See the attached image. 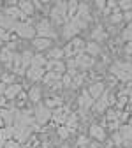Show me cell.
Segmentation results:
<instances>
[{"instance_id":"cell-1","label":"cell","mask_w":132,"mask_h":148,"mask_svg":"<svg viewBox=\"0 0 132 148\" xmlns=\"http://www.w3.org/2000/svg\"><path fill=\"white\" fill-rule=\"evenodd\" d=\"M111 72H113L115 78H118L122 81H129V79H132V64H129V62H116L111 67Z\"/></svg>"},{"instance_id":"cell-2","label":"cell","mask_w":132,"mask_h":148,"mask_svg":"<svg viewBox=\"0 0 132 148\" xmlns=\"http://www.w3.org/2000/svg\"><path fill=\"white\" fill-rule=\"evenodd\" d=\"M51 18L56 23H67V2H56L51 7Z\"/></svg>"},{"instance_id":"cell-3","label":"cell","mask_w":132,"mask_h":148,"mask_svg":"<svg viewBox=\"0 0 132 148\" xmlns=\"http://www.w3.org/2000/svg\"><path fill=\"white\" fill-rule=\"evenodd\" d=\"M53 118V111L49 108H46L44 104H37L35 111H34V120H37V123H46L48 120Z\"/></svg>"},{"instance_id":"cell-4","label":"cell","mask_w":132,"mask_h":148,"mask_svg":"<svg viewBox=\"0 0 132 148\" xmlns=\"http://www.w3.org/2000/svg\"><path fill=\"white\" fill-rule=\"evenodd\" d=\"M35 32H37V37H44V39H53L55 37V32L51 30V25L48 20H41L37 23V27H34Z\"/></svg>"},{"instance_id":"cell-5","label":"cell","mask_w":132,"mask_h":148,"mask_svg":"<svg viewBox=\"0 0 132 148\" xmlns=\"http://www.w3.org/2000/svg\"><path fill=\"white\" fill-rule=\"evenodd\" d=\"M74 62H76V69L79 67V69H90L92 65H93V60L92 57H88V55H76V57H74Z\"/></svg>"},{"instance_id":"cell-6","label":"cell","mask_w":132,"mask_h":148,"mask_svg":"<svg viewBox=\"0 0 132 148\" xmlns=\"http://www.w3.org/2000/svg\"><path fill=\"white\" fill-rule=\"evenodd\" d=\"M16 30H18V34H20L21 37H25V39H32V37L35 35V28L30 23H18Z\"/></svg>"},{"instance_id":"cell-7","label":"cell","mask_w":132,"mask_h":148,"mask_svg":"<svg viewBox=\"0 0 132 148\" xmlns=\"http://www.w3.org/2000/svg\"><path fill=\"white\" fill-rule=\"evenodd\" d=\"M88 92V95L95 101V99H99L102 94H104V83H101V81H95V83H92L90 85V88L86 90Z\"/></svg>"},{"instance_id":"cell-8","label":"cell","mask_w":132,"mask_h":148,"mask_svg":"<svg viewBox=\"0 0 132 148\" xmlns=\"http://www.w3.org/2000/svg\"><path fill=\"white\" fill-rule=\"evenodd\" d=\"M44 74H46L44 67H34V65H30V69L27 71V78L32 79V81H37V79H42Z\"/></svg>"},{"instance_id":"cell-9","label":"cell","mask_w":132,"mask_h":148,"mask_svg":"<svg viewBox=\"0 0 132 148\" xmlns=\"http://www.w3.org/2000/svg\"><path fill=\"white\" fill-rule=\"evenodd\" d=\"M78 102H79V108H81V109H85V111H86V109H90L93 104H95V101H93V99L88 95V92H86V90H83V94L79 95Z\"/></svg>"},{"instance_id":"cell-10","label":"cell","mask_w":132,"mask_h":148,"mask_svg":"<svg viewBox=\"0 0 132 148\" xmlns=\"http://www.w3.org/2000/svg\"><path fill=\"white\" fill-rule=\"evenodd\" d=\"M118 134L123 139V145H132V125H122Z\"/></svg>"},{"instance_id":"cell-11","label":"cell","mask_w":132,"mask_h":148,"mask_svg":"<svg viewBox=\"0 0 132 148\" xmlns=\"http://www.w3.org/2000/svg\"><path fill=\"white\" fill-rule=\"evenodd\" d=\"M20 94H21V85L12 83L11 86H7V88H5V94H4V97H5V99H14V97H18Z\"/></svg>"},{"instance_id":"cell-12","label":"cell","mask_w":132,"mask_h":148,"mask_svg":"<svg viewBox=\"0 0 132 148\" xmlns=\"http://www.w3.org/2000/svg\"><path fill=\"white\" fill-rule=\"evenodd\" d=\"M46 67H48V71L56 72V74H62V72L65 71V64H64L62 60H51V62L46 64Z\"/></svg>"},{"instance_id":"cell-13","label":"cell","mask_w":132,"mask_h":148,"mask_svg":"<svg viewBox=\"0 0 132 148\" xmlns=\"http://www.w3.org/2000/svg\"><path fill=\"white\" fill-rule=\"evenodd\" d=\"M16 115H18V111H14V109H2L0 111V118L4 120V123H9V127H11V123L16 120Z\"/></svg>"},{"instance_id":"cell-14","label":"cell","mask_w":132,"mask_h":148,"mask_svg":"<svg viewBox=\"0 0 132 148\" xmlns=\"http://www.w3.org/2000/svg\"><path fill=\"white\" fill-rule=\"evenodd\" d=\"M5 16L11 18V20H14V21L18 20V18H25V14L18 9V5H9V7L5 9Z\"/></svg>"},{"instance_id":"cell-15","label":"cell","mask_w":132,"mask_h":148,"mask_svg":"<svg viewBox=\"0 0 132 148\" xmlns=\"http://www.w3.org/2000/svg\"><path fill=\"white\" fill-rule=\"evenodd\" d=\"M85 41H81V39H72L70 41V48H72V51H74V57H76V55H81L83 51H85Z\"/></svg>"},{"instance_id":"cell-16","label":"cell","mask_w":132,"mask_h":148,"mask_svg":"<svg viewBox=\"0 0 132 148\" xmlns=\"http://www.w3.org/2000/svg\"><path fill=\"white\" fill-rule=\"evenodd\" d=\"M90 136L95 138V139H99V141H104L106 132H104V129H102L101 125H92V127H90Z\"/></svg>"},{"instance_id":"cell-17","label":"cell","mask_w":132,"mask_h":148,"mask_svg":"<svg viewBox=\"0 0 132 148\" xmlns=\"http://www.w3.org/2000/svg\"><path fill=\"white\" fill-rule=\"evenodd\" d=\"M107 102H109V92L104 90V94H102V95L99 97V101L95 102V111H104L106 106H107Z\"/></svg>"},{"instance_id":"cell-18","label":"cell","mask_w":132,"mask_h":148,"mask_svg":"<svg viewBox=\"0 0 132 148\" xmlns=\"http://www.w3.org/2000/svg\"><path fill=\"white\" fill-rule=\"evenodd\" d=\"M51 46V39H44V37H35L34 39V48L35 49H46V48H49Z\"/></svg>"},{"instance_id":"cell-19","label":"cell","mask_w":132,"mask_h":148,"mask_svg":"<svg viewBox=\"0 0 132 148\" xmlns=\"http://www.w3.org/2000/svg\"><path fill=\"white\" fill-rule=\"evenodd\" d=\"M14 138V127H4V129H0V141H9Z\"/></svg>"},{"instance_id":"cell-20","label":"cell","mask_w":132,"mask_h":148,"mask_svg":"<svg viewBox=\"0 0 132 148\" xmlns=\"http://www.w3.org/2000/svg\"><path fill=\"white\" fill-rule=\"evenodd\" d=\"M53 118H55L56 122H58V123H65V122H67V118H69V115H67V109L60 108V109L53 111Z\"/></svg>"},{"instance_id":"cell-21","label":"cell","mask_w":132,"mask_h":148,"mask_svg":"<svg viewBox=\"0 0 132 148\" xmlns=\"http://www.w3.org/2000/svg\"><path fill=\"white\" fill-rule=\"evenodd\" d=\"M32 51H23L20 55V62H21V69H27L28 65H32Z\"/></svg>"},{"instance_id":"cell-22","label":"cell","mask_w":132,"mask_h":148,"mask_svg":"<svg viewBox=\"0 0 132 148\" xmlns=\"http://www.w3.org/2000/svg\"><path fill=\"white\" fill-rule=\"evenodd\" d=\"M85 51L88 53V57H95V55H99L101 53V48H99V44L97 42H88V44H85Z\"/></svg>"},{"instance_id":"cell-23","label":"cell","mask_w":132,"mask_h":148,"mask_svg":"<svg viewBox=\"0 0 132 148\" xmlns=\"http://www.w3.org/2000/svg\"><path fill=\"white\" fill-rule=\"evenodd\" d=\"M18 9H20L25 16H30L34 12V4L32 2H18Z\"/></svg>"},{"instance_id":"cell-24","label":"cell","mask_w":132,"mask_h":148,"mask_svg":"<svg viewBox=\"0 0 132 148\" xmlns=\"http://www.w3.org/2000/svg\"><path fill=\"white\" fill-rule=\"evenodd\" d=\"M106 37H107V35H106V32L102 30V27H97L95 30L92 32V39H93V42H97V41H104Z\"/></svg>"},{"instance_id":"cell-25","label":"cell","mask_w":132,"mask_h":148,"mask_svg":"<svg viewBox=\"0 0 132 148\" xmlns=\"http://www.w3.org/2000/svg\"><path fill=\"white\" fill-rule=\"evenodd\" d=\"M12 57H14V53H12V51H9L7 48H4L2 51H0V60H2V62H5L7 65L12 62Z\"/></svg>"},{"instance_id":"cell-26","label":"cell","mask_w":132,"mask_h":148,"mask_svg":"<svg viewBox=\"0 0 132 148\" xmlns=\"http://www.w3.org/2000/svg\"><path fill=\"white\" fill-rule=\"evenodd\" d=\"M28 99H30V101H34V102L41 101V88H39V86H32L30 94H28Z\"/></svg>"},{"instance_id":"cell-27","label":"cell","mask_w":132,"mask_h":148,"mask_svg":"<svg viewBox=\"0 0 132 148\" xmlns=\"http://www.w3.org/2000/svg\"><path fill=\"white\" fill-rule=\"evenodd\" d=\"M32 65L34 67H44L46 65V58L42 57V55H34L32 57Z\"/></svg>"},{"instance_id":"cell-28","label":"cell","mask_w":132,"mask_h":148,"mask_svg":"<svg viewBox=\"0 0 132 148\" xmlns=\"http://www.w3.org/2000/svg\"><path fill=\"white\" fill-rule=\"evenodd\" d=\"M78 7H79V2H69L67 4V14L70 18H74V16H76V12H78Z\"/></svg>"},{"instance_id":"cell-29","label":"cell","mask_w":132,"mask_h":148,"mask_svg":"<svg viewBox=\"0 0 132 148\" xmlns=\"http://www.w3.org/2000/svg\"><path fill=\"white\" fill-rule=\"evenodd\" d=\"M62 57H64V49L62 48H53L49 51V58H53V60H60Z\"/></svg>"},{"instance_id":"cell-30","label":"cell","mask_w":132,"mask_h":148,"mask_svg":"<svg viewBox=\"0 0 132 148\" xmlns=\"http://www.w3.org/2000/svg\"><path fill=\"white\" fill-rule=\"evenodd\" d=\"M116 118H120V115L116 113V111H115V109H107L106 120H107V122H116Z\"/></svg>"},{"instance_id":"cell-31","label":"cell","mask_w":132,"mask_h":148,"mask_svg":"<svg viewBox=\"0 0 132 148\" xmlns=\"http://www.w3.org/2000/svg\"><path fill=\"white\" fill-rule=\"evenodd\" d=\"M122 39H125V41H130L132 42V21L129 23V27L125 28V32L122 34Z\"/></svg>"},{"instance_id":"cell-32","label":"cell","mask_w":132,"mask_h":148,"mask_svg":"<svg viewBox=\"0 0 132 148\" xmlns=\"http://www.w3.org/2000/svg\"><path fill=\"white\" fill-rule=\"evenodd\" d=\"M44 106L51 109V108H55V106H62V101H60V99H56V97H55V99H48Z\"/></svg>"},{"instance_id":"cell-33","label":"cell","mask_w":132,"mask_h":148,"mask_svg":"<svg viewBox=\"0 0 132 148\" xmlns=\"http://www.w3.org/2000/svg\"><path fill=\"white\" fill-rule=\"evenodd\" d=\"M118 7L123 11H132V2L130 0H123V2H118Z\"/></svg>"},{"instance_id":"cell-34","label":"cell","mask_w":132,"mask_h":148,"mask_svg":"<svg viewBox=\"0 0 132 148\" xmlns=\"http://www.w3.org/2000/svg\"><path fill=\"white\" fill-rule=\"evenodd\" d=\"M60 83H62L64 86H70V85H72V78L69 76V74H64V76L60 78Z\"/></svg>"},{"instance_id":"cell-35","label":"cell","mask_w":132,"mask_h":148,"mask_svg":"<svg viewBox=\"0 0 132 148\" xmlns=\"http://www.w3.org/2000/svg\"><path fill=\"white\" fill-rule=\"evenodd\" d=\"M122 20H123V14H122V12L116 11V12H113V14H111V21H113V23H120Z\"/></svg>"},{"instance_id":"cell-36","label":"cell","mask_w":132,"mask_h":148,"mask_svg":"<svg viewBox=\"0 0 132 148\" xmlns=\"http://www.w3.org/2000/svg\"><path fill=\"white\" fill-rule=\"evenodd\" d=\"M4 148H20V143H18L16 139H9V141H5Z\"/></svg>"},{"instance_id":"cell-37","label":"cell","mask_w":132,"mask_h":148,"mask_svg":"<svg viewBox=\"0 0 132 148\" xmlns=\"http://www.w3.org/2000/svg\"><path fill=\"white\" fill-rule=\"evenodd\" d=\"M86 145H88V138H86V136H79V138H78V146H79V148H85Z\"/></svg>"},{"instance_id":"cell-38","label":"cell","mask_w":132,"mask_h":148,"mask_svg":"<svg viewBox=\"0 0 132 148\" xmlns=\"http://www.w3.org/2000/svg\"><path fill=\"white\" fill-rule=\"evenodd\" d=\"M58 134H60V138H69V129H67L65 125H62V127L58 129Z\"/></svg>"},{"instance_id":"cell-39","label":"cell","mask_w":132,"mask_h":148,"mask_svg":"<svg viewBox=\"0 0 132 148\" xmlns=\"http://www.w3.org/2000/svg\"><path fill=\"white\" fill-rule=\"evenodd\" d=\"M113 141H115V145H118V146H122V145H123V139H122V136H120L118 132L113 134Z\"/></svg>"},{"instance_id":"cell-40","label":"cell","mask_w":132,"mask_h":148,"mask_svg":"<svg viewBox=\"0 0 132 148\" xmlns=\"http://www.w3.org/2000/svg\"><path fill=\"white\" fill-rule=\"evenodd\" d=\"M2 79H4L2 83H5V85H7V83H12V81H14V76H12V74H4Z\"/></svg>"},{"instance_id":"cell-41","label":"cell","mask_w":132,"mask_h":148,"mask_svg":"<svg viewBox=\"0 0 132 148\" xmlns=\"http://www.w3.org/2000/svg\"><path fill=\"white\" fill-rule=\"evenodd\" d=\"M0 39H2V41H9V32L4 30V28H0Z\"/></svg>"},{"instance_id":"cell-42","label":"cell","mask_w":132,"mask_h":148,"mask_svg":"<svg viewBox=\"0 0 132 148\" xmlns=\"http://www.w3.org/2000/svg\"><path fill=\"white\" fill-rule=\"evenodd\" d=\"M107 127L111 129V131H115V129H120V122H118V120H116V122H109Z\"/></svg>"},{"instance_id":"cell-43","label":"cell","mask_w":132,"mask_h":148,"mask_svg":"<svg viewBox=\"0 0 132 148\" xmlns=\"http://www.w3.org/2000/svg\"><path fill=\"white\" fill-rule=\"evenodd\" d=\"M125 104H127V99H125V97H122V95H120V99H118V108H123V106H125Z\"/></svg>"},{"instance_id":"cell-44","label":"cell","mask_w":132,"mask_h":148,"mask_svg":"<svg viewBox=\"0 0 132 148\" xmlns=\"http://www.w3.org/2000/svg\"><path fill=\"white\" fill-rule=\"evenodd\" d=\"M123 20H125V21H130V20H132V11H127V12L123 14Z\"/></svg>"},{"instance_id":"cell-45","label":"cell","mask_w":132,"mask_h":148,"mask_svg":"<svg viewBox=\"0 0 132 148\" xmlns=\"http://www.w3.org/2000/svg\"><path fill=\"white\" fill-rule=\"evenodd\" d=\"M5 88H7L5 83H0V95H4V94H5Z\"/></svg>"},{"instance_id":"cell-46","label":"cell","mask_w":132,"mask_h":148,"mask_svg":"<svg viewBox=\"0 0 132 148\" xmlns=\"http://www.w3.org/2000/svg\"><path fill=\"white\" fill-rule=\"evenodd\" d=\"M125 53H129V55H132V42H129V44L125 46Z\"/></svg>"},{"instance_id":"cell-47","label":"cell","mask_w":132,"mask_h":148,"mask_svg":"<svg viewBox=\"0 0 132 148\" xmlns=\"http://www.w3.org/2000/svg\"><path fill=\"white\" fill-rule=\"evenodd\" d=\"M97 7H99V9H106V2H102V0H99V2H97Z\"/></svg>"},{"instance_id":"cell-48","label":"cell","mask_w":132,"mask_h":148,"mask_svg":"<svg viewBox=\"0 0 132 148\" xmlns=\"http://www.w3.org/2000/svg\"><path fill=\"white\" fill-rule=\"evenodd\" d=\"M0 106H5V97L0 95Z\"/></svg>"},{"instance_id":"cell-49","label":"cell","mask_w":132,"mask_h":148,"mask_svg":"<svg viewBox=\"0 0 132 148\" xmlns=\"http://www.w3.org/2000/svg\"><path fill=\"white\" fill-rule=\"evenodd\" d=\"M4 145H5V143H4V141H0V148H4Z\"/></svg>"},{"instance_id":"cell-50","label":"cell","mask_w":132,"mask_h":148,"mask_svg":"<svg viewBox=\"0 0 132 148\" xmlns=\"http://www.w3.org/2000/svg\"><path fill=\"white\" fill-rule=\"evenodd\" d=\"M2 125H4V120H2V118H0V127H2Z\"/></svg>"},{"instance_id":"cell-51","label":"cell","mask_w":132,"mask_h":148,"mask_svg":"<svg viewBox=\"0 0 132 148\" xmlns=\"http://www.w3.org/2000/svg\"><path fill=\"white\" fill-rule=\"evenodd\" d=\"M0 76H2V71H0Z\"/></svg>"},{"instance_id":"cell-52","label":"cell","mask_w":132,"mask_h":148,"mask_svg":"<svg viewBox=\"0 0 132 148\" xmlns=\"http://www.w3.org/2000/svg\"><path fill=\"white\" fill-rule=\"evenodd\" d=\"M0 44H2V39H0Z\"/></svg>"}]
</instances>
